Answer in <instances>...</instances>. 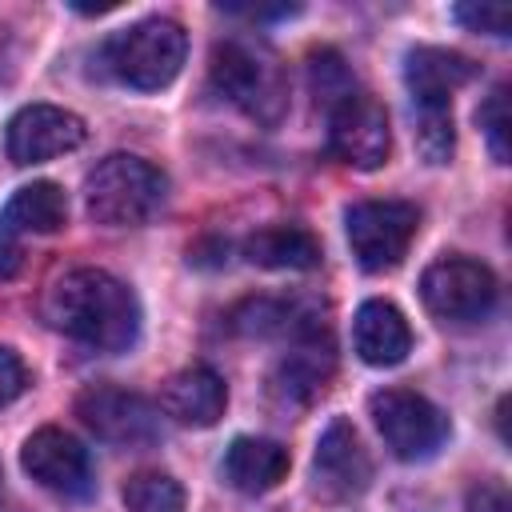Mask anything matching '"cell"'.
<instances>
[{
	"label": "cell",
	"instance_id": "obj_1",
	"mask_svg": "<svg viewBox=\"0 0 512 512\" xmlns=\"http://www.w3.org/2000/svg\"><path fill=\"white\" fill-rule=\"evenodd\" d=\"M44 316L56 332L100 352H124L140 336L136 292L104 268L64 272L44 296Z\"/></svg>",
	"mask_w": 512,
	"mask_h": 512
},
{
	"label": "cell",
	"instance_id": "obj_2",
	"mask_svg": "<svg viewBox=\"0 0 512 512\" xmlns=\"http://www.w3.org/2000/svg\"><path fill=\"white\" fill-rule=\"evenodd\" d=\"M208 76L220 96H228L256 124H280L288 112V76L280 56L252 36H228L212 44Z\"/></svg>",
	"mask_w": 512,
	"mask_h": 512
},
{
	"label": "cell",
	"instance_id": "obj_3",
	"mask_svg": "<svg viewBox=\"0 0 512 512\" xmlns=\"http://www.w3.org/2000/svg\"><path fill=\"white\" fill-rule=\"evenodd\" d=\"M168 196V180L156 164L132 152L104 156L84 180V208L104 228H140L148 224Z\"/></svg>",
	"mask_w": 512,
	"mask_h": 512
},
{
	"label": "cell",
	"instance_id": "obj_4",
	"mask_svg": "<svg viewBox=\"0 0 512 512\" xmlns=\"http://www.w3.org/2000/svg\"><path fill=\"white\" fill-rule=\"evenodd\" d=\"M184 56H188V36L176 20L168 16H148V20H136L128 28H120L108 44H104V64L108 72L128 84V88H140V92H156V88H168L180 68H184Z\"/></svg>",
	"mask_w": 512,
	"mask_h": 512
},
{
	"label": "cell",
	"instance_id": "obj_5",
	"mask_svg": "<svg viewBox=\"0 0 512 512\" xmlns=\"http://www.w3.org/2000/svg\"><path fill=\"white\" fill-rule=\"evenodd\" d=\"M344 228L364 272H392L420 232V208L408 200H360L344 212Z\"/></svg>",
	"mask_w": 512,
	"mask_h": 512
},
{
	"label": "cell",
	"instance_id": "obj_6",
	"mask_svg": "<svg viewBox=\"0 0 512 512\" xmlns=\"http://www.w3.org/2000/svg\"><path fill=\"white\" fill-rule=\"evenodd\" d=\"M368 416L396 460H428L448 440V416L412 388H380L368 400Z\"/></svg>",
	"mask_w": 512,
	"mask_h": 512
},
{
	"label": "cell",
	"instance_id": "obj_7",
	"mask_svg": "<svg viewBox=\"0 0 512 512\" xmlns=\"http://www.w3.org/2000/svg\"><path fill=\"white\" fill-rule=\"evenodd\" d=\"M500 296V284L488 264L472 256H444L424 268L420 276V300L440 320H484Z\"/></svg>",
	"mask_w": 512,
	"mask_h": 512
},
{
	"label": "cell",
	"instance_id": "obj_8",
	"mask_svg": "<svg viewBox=\"0 0 512 512\" xmlns=\"http://www.w3.org/2000/svg\"><path fill=\"white\" fill-rule=\"evenodd\" d=\"M76 416L84 428L116 448H148L160 440V412L140 392L116 384H92L76 396Z\"/></svg>",
	"mask_w": 512,
	"mask_h": 512
},
{
	"label": "cell",
	"instance_id": "obj_9",
	"mask_svg": "<svg viewBox=\"0 0 512 512\" xmlns=\"http://www.w3.org/2000/svg\"><path fill=\"white\" fill-rule=\"evenodd\" d=\"M328 148L348 168H380L392 152L388 112L372 92H348L340 104L328 108Z\"/></svg>",
	"mask_w": 512,
	"mask_h": 512
},
{
	"label": "cell",
	"instance_id": "obj_10",
	"mask_svg": "<svg viewBox=\"0 0 512 512\" xmlns=\"http://www.w3.org/2000/svg\"><path fill=\"white\" fill-rule=\"evenodd\" d=\"M20 464H24V472H28L40 488H48V492H56V496L80 500V496L92 492V456H88V448H84L72 432L56 428V424L36 428V432L24 440Z\"/></svg>",
	"mask_w": 512,
	"mask_h": 512
},
{
	"label": "cell",
	"instance_id": "obj_11",
	"mask_svg": "<svg viewBox=\"0 0 512 512\" xmlns=\"http://www.w3.org/2000/svg\"><path fill=\"white\" fill-rule=\"evenodd\" d=\"M372 480V460L356 436V428L336 416L328 420V428L316 440V456H312V488L316 496H324L328 504H344L356 500Z\"/></svg>",
	"mask_w": 512,
	"mask_h": 512
},
{
	"label": "cell",
	"instance_id": "obj_12",
	"mask_svg": "<svg viewBox=\"0 0 512 512\" xmlns=\"http://www.w3.org/2000/svg\"><path fill=\"white\" fill-rule=\"evenodd\" d=\"M84 120L56 104H28L8 120V156L16 164H44L84 144Z\"/></svg>",
	"mask_w": 512,
	"mask_h": 512
},
{
	"label": "cell",
	"instance_id": "obj_13",
	"mask_svg": "<svg viewBox=\"0 0 512 512\" xmlns=\"http://www.w3.org/2000/svg\"><path fill=\"white\" fill-rule=\"evenodd\" d=\"M160 408L184 428H212L228 408V388L208 364L180 368L160 388Z\"/></svg>",
	"mask_w": 512,
	"mask_h": 512
},
{
	"label": "cell",
	"instance_id": "obj_14",
	"mask_svg": "<svg viewBox=\"0 0 512 512\" xmlns=\"http://www.w3.org/2000/svg\"><path fill=\"white\" fill-rule=\"evenodd\" d=\"M476 72L480 64H472L468 56L452 48L420 44L404 56V84H408L412 104H452V92L472 84Z\"/></svg>",
	"mask_w": 512,
	"mask_h": 512
},
{
	"label": "cell",
	"instance_id": "obj_15",
	"mask_svg": "<svg viewBox=\"0 0 512 512\" xmlns=\"http://www.w3.org/2000/svg\"><path fill=\"white\" fill-rule=\"evenodd\" d=\"M352 344H356V356L364 364L392 368L412 352V328L396 304L368 300V304H360V312L352 320Z\"/></svg>",
	"mask_w": 512,
	"mask_h": 512
},
{
	"label": "cell",
	"instance_id": "obj_16",
	"mask_svg": "<svg viewBox=\"0 0 512 512\" xmlns=\"http://www.w3.org/2000/svg\"><path fill=\"white\" fill-rule=\"evenodd\" d=\"M292 468V456L280 440H264V436H236L224 452V480L244 492V496H260L272 492Z\"/></svg>",
	"mask_w": 512,
	"mask_h": 512
},
{
	"label": "cell",
	"instance_id": "obj_17",
	"mask_svg": "<svg viewBox=\"0 0 512 512\" xmlns=\"http://www.w3.org/2000/svg\"><path fill=\"white\" fill-rule=\"evenodd\" d=\"M68 224V196L60 184L52 180H32L24 188H16L0 212V236H52Z\"/></svg>",
	"mask_w": 512,
	"mask_h": 512
},
{
	"label": "cell",
	"instance_id": "obj_18",
	"mask_svg": "<svg viewBox=\"0 0 512 512\" xmlns=\"http://www.w3.org/2000/svg\"><path fill=\"white\" fill-rule=\"evenodd\" d=\"M244 256L260 268H272V272H308L320 264V244L308 228L268 224L244 240Z\"/></svg>",
	"mask_w": 512,
	"mask_h": 512
},
{
	"label": "cell",
	"instance_id": "obj_19",
	"mask_svg": "<svg viewBox=\"0 0 512 512\" xmlns=\"http://www.w3.org/2000/svg\"><path fill=\"white\" fill-rule=\"evenodd\" d=\"M124 508L128 512H184L188 504H184V488L176 476L160 468H144L124 480Z\"/></svg>",
	"mask_w": 512,
	"mask_h": 512
},
{
	"label": "cell",
	"instance_id": "obj_20",
	"mask_svg": "<svg viewBox=\"0 0 512 512\" xmlns=\"http://www.w3.org/2000/svg\"><path fill=\"white\" fill-rule=\"evenodd\" d=\"M416 116V148L428 164H448L456 152L452 104H412Z\"/></svg>",
	"mask_w": 512,
	"mask_h": 512
},
{
	"label": "cell",
	"instance_id": "obj_21",
	"mask_svg": "<svg viewBox=\"0 0 512 512\" xmlns=\"http://www.w3.org/2000/svg\"><path fill=\"white\" fill-rule=\"evenodd\" d=\"M308 80H312L316 100H324L328 108H332V104H340L348 92H356V84H352V72H348V64H344V56H340V52H332V48H320V52H312V56H308Z\"/></svg>",
	"mask_w": 512,
	"mask_h": 512
},
{
	"label": "cell",
	"instance_id": "obj_22",
	"mask_svg": "<svg viewBox=\"0 0 512 512\" xmlns=\"http://www.w3.org/2000/svg\"><path fill=\"white\" fill-rule=\"evenodd\" d=\"M484 136H488V152L496 164H508V84H496L488 92V100L476 112Z\"/></svg>",
	"mask_w": 512,
	"mask_h": 512
},
{
	"label": "cell",
	"instance_id": "obj_23",
	"mask_svg": "<svg viewBox=\"0 0 512 512\" xmlns=\"http://www.w3.org/2000/svg\"><path fill=\"white\" fill-rule=\"evenodd\" d=\"M456 20L468 32H488V36H508L512 12L504 4H456Z\"/></svg>",
	"mask_w": 512,
	"mask_h": 512
},
{
	"label": "cell",
	"instance_id": "obj_24",
	"mask_svg": "<svg viewBox=\"0 0 512 512\" xmlns=\"http://www.w3.org/2000/svg\"><path fill=\"white\" fill-rule=\"evenodd\" d=\"M28 388V368L12 348H0V408H8Z\"/></svg>",
	"mask_w": 512,
	"mask_h": 512
},
{
	"label": "cell",
	"instance_id": "obj_25",
	"mask_svg": "<svg viewBox=\"0 0 512 512\" xmlns=\"http://www.w3.org/2000/svg\"><path fill=\"white\" fill-rule=\"evenodd\" d=\"M468 512H508V488L500 480H480L468 492Z\"/></svg>",
	"mask_w": 512,
	"mask_h": 512
},
{
	"label": "cell",
	"instance_id": "obj_26",
	"mask_svg": "<svg viewBox=\"0 0 512 512\" xmlns=\"http://www.w3.org/2000/svg\"><path fill=\"white\" fill-rule=\"evenodd\" d=\"M220 12L244 16V20H268V16H292L296 8L292 4H276V8H264V4H220Z\"/></svg>",
	"mask_w": 512,
	"mask_h": 512
},
{
	"label": "cell",
	"instance_id": "obj_27",
	"mask_svg": "<svg viewBox=\"0 0 512 512\" xmlns=\"http://www.w3.org/2000/svg\"><path fill=\"white\" fill-rule=\"evenodd\" d=\"M24 268V252L12 236H0V280H12Z\"/></svg>",
	"mask_w": 512,
	"mask_h": 512
}]
</instances>
